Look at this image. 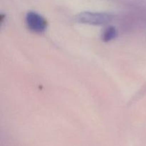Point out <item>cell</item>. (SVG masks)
I'll list each match as a JSON object with an SVG mask.
<instances>
[{
    "label": "cell",
    "instance_id": "3",
    "mask_svg": "<svg viewBox=\"0 0 146 146\" xmlns=\"http://www.w3.org/2000/svg\"><path fill=\"white\" fill-rule=\"evenodd\" d=\"M117 31L114 27H109L105 29V31L103 33L102 39L104 41H109L113 39L116 37Z\"/></svg>",
    "mask_w": 146,
    "mask_h": 146
},
{
    "label": "cell",
    "instance_id": "2",
    "mask_svg": "<svg viewBox=\"0 0 146 146\" xmlns=\"http://www.w3.org/2000/svg\"><path fill=\"white\" fill-rule=\"evenodd\" d=\"M26 23L31 31L36 33H42L46 28V21L43 17L33 11H30L26 17Z\"/></svg>",
    "mask_w": 146,
    "mask_h": 146
},
{
    "label": "cell",
    "instance_id": "1",
    "mask_svg": "<svg viewBox=\"0 0 146 146\" xmlns=\"http://www.w3.org/2000/svg\"><path fill=\"white\" fill-rule=\"evenodd\" d=\"M76 19L78 22L83 24L101 25L110 22L112 20V16L106 13L86 11L77 15Z\"/></svg>",
    "mask_w": 146,
    "mask_h": 146
}]
</instances>
